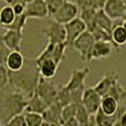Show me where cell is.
<instances>
[{
	"instance_id": "obj_3",
	"label": "cell",
	"mask_w": 126,
	"mask_h": 126,
	"mask_svg": "<svg viewBox=\"0 0 126 126\" xmlns=\"http://www.w3.org/2000/svg\"><path fill=\"white\" fill-rule=\"evenodd\" d=\"M121 88L122 85L120 80V75L115 70H109L105 73L100 81L93 87L102 98L105 96H112L117 101H119L120 98Z\"/></svg>"
},
{
	"instance_id": "obj_35",
	"label": "cell",
	"mask_w": 126,
	"mask_h": 126,
	"mask_svg": "<svg viewBox=\"0 0 126 126\" xmlns=\"http://www.w3.org/2000/svg\"><path fill=\"white\" fill-rule=\"evenodd\" d=\"M12 6V9L15 12L16 16H20L23 15L25 13V11H26V5L24 4H21V3H16V4H13Z\"/></svg>"
},
{
	"instance_id": "obj_14",
	"label": "cell",
	"mask_w": 126,
	"mask_h": 126,
	"mask_svg": "<svg viewBox=\"0 0 126 126\" xmlns=\"http://www.w3.org/2000/svg\"><path fill=\"white\" fill-rule=\"evenodd\" d=\"M116 53L114 45L109 42L96 41L90 54V60L92 59H105L111 57L112 53Z\"/></svg>"
},
{
	"instance_id": "obj_24",
	"label": "cell",
	"mask_w": 126,
	"mask_h": 126,
	"mask_svg": "<svg viewBox=\"0 0 126 126\" xmlns=\"http://www.w3.org/2000/svg\"><path fill=\"white\" fill-rule=\"evenodd\" d=\"M96 10H91V9H83L80 10L79 13V18L84 22L87 26V30L91 31L95 27V18H96Z\"/></svg>"
},
{
	"instance_id": "obj_22",
	"label": "cell",
	"mask_w": 126,
	"mask_h": 126,
	"mask_svg": "<svg viewBox=\"0 0 126 126\" xmlns=\"http://www.w3.org/2000/svg\"><path fill=\"white\" fill-rule=\"evenodd\" d=\"M95 26L100 27L107 33L112 34V30H113V27H114V22L105 14L104 10L102 9V10H99L96 13Z\"/></svg>"
},
{
	"instance_id": "obj_30",
	"label": "cell",
	"mask_w": 126,
	"mask_h": 126,
	"mask_svg": "<svg viewBox=\"0 0 126 126\" xmlns=\"http://www.w3.org/2000/svg\"><path fill=\"white\" fill-rule=\"evenodd\" d=\"M27 21V18L25 14L20 16H16L14 22L11 24L10 26H8L6 28V30H15V31L23 32L24 31V28Z\"/></svg>"
},
{
	"instance_id": "obj_45",
	"label": "cell",
	"mask_w": 126,
	"mask_h": 126,
	"mask_svg": "<svg viewBox=\"0 0 126 126\" xmlns=\"http://www.w3.org/2000/svg\"><path fill=\"white\" fill-rule=\"evenodd\" d=\"M0 126H3V123H2L1 121H0Z\"/></svg>"
},
{
	"instance_id": "obj_33",
	"label": "cell",
	"mask_w": 126,
	"mask_h": 126,
	"mask_svg": "<svg viewBox=\"0 0 126 126\" xmlns=\"http://www.w3.org/2000/svg\"><path fill=\"white\" fill-rule=\"evenodd\" d=\"M45 2H46V5H47L49 17L52 18L53 16L58 12V10L60 9V7L64 3V0H45Z\"/></svg>"
},
{
	"instance_id": "obj_26",
	"label": "cell",
	"mask_w": 126,
	"mask_h": 126,
	"mask_svg": "<svg viewBox=\"0 0 126 126\" xmlns=\"http://www.w3.org/2000/svg\"><path fill=\"white\" fill-rule=\"evenodd\" d=\"M75 3L78 6L79 10L91 9V10L99 11L104 8L105 0H76Z\"/></svg>"
},
{
	"instance_id": "obj_4",
	"label": "cell",
	"mask_w": 126,
	"mask_h": 126,
	"mask_svg": "<svg viewBox=\"0 0 126 126\" xmlns=\"http://www.w3.org/2000/svg\"><path fill=\"white\" fill-rule=\"evenodd\" d=\"M58 88H59V85H57L51 79H45L43 77H41L36 89V93L49 107L55 102H57Z\"/></svg>"
},
{
	"instance_id": "obj_1",
	"label": "cell",
	"mask_w": 126,
	"mask_h": 126,
	"mask_svg": "<svg viewBox=\"0 0 126 126\" xmlns=\"http://www.w3.org/2000/svg\"><path fill=\"white\" fill-rule=\"evenodd\" d=\"M41 77L36 58H26L22 70L16 73L10 72V84L29 99L35 94Z\"/></svg>"
},
{
	"instance_id": "obj_6",
	"label": "cell",
	"mask_w": 126,
	"mask_h": 126,
	"mask_svg": "<svg viewBox=\"0 0 126 126\" xmlns=\"http://www.w3.org/2000/svg\"><path fill=\"white\" fill-rule=\"evenodd\" d=\"M42 33L48 39V42L50 43L60 44L66 42L65 26L53 20L52 18L49 20L47 26L43 28Z\"/></svg>"
},
{
	"instance_id": "obj_9",
	"label": "cell",
	"mask_w": 126,
	"mask_h": 126,
	"mask_svg": "<svg viewBox=\"0 0 126 126\" xmlns=\"http://www.w3.org/2000/svg\"><path fill=\"white\" fill-rule=\"evenodd\" d=\"M65 29H66V42H65V44L67 47L73 48L74 42L84 32L87 31V26L79 17H77L72 22L68 23L67 25H65Z\"/></svg>"
},
{
	"instance_id": "obj_44",
	"label": "cell",
	"mask_w": 126,
	"mask_h": 126,
	"mask_svg": "<svg viewBox=\"0 0 126 126\" xmlns=\"http://www.w3.org/2000/svg\"><path fill=\"white\" fill-rule=\"evenodd\" d=\"M0 1H4V2H6L7 4H9V0H0Z\"/></svg>"
},
{
	"instance_id": "obj_31",
	"label": "cell",
	"mask_w": 126,
	"mask_h": 126,
	"mask_svg": "<svg viewBox=\"0 0 126 126\" xmlns=\"http://www.w3.org/2000/svg\"><path fill=\"white\" fill-rule=\"evenodd\" d=\"M10 72L6 66H0V91L10 86Z\"/></svg>"
},
{
	"instance_id": "obj_10",
	"label": "cell",
	"mask_w": 126,
	"mask_h": 126,
	"mask_svg": "<svg viewBox=\"0 0 126 126\" xmlns=\"http://www.w3.org/2000/svg\"><path fill=\"white\" fill-rule=\"evenodd\" d=\"M103 10L111 20L122 21L125 16V0H105Z\"/></svg>"
},
{
	"instance_id": "obj_43",
	"label": "cell",
	"mask_w": 126,
	"mask_h": 126,
	"mask_svg": "<svg viewBox=\"0 0 126 126\" xmlns=\"http://www.w3.org/2000/svg\"><path fill=\"white\" fill-rule=\"evenodd\" d=\"M123 20H126V0H125V16H124V19ZM122 20V21H123Z\"/></svg>"
},
{
	"instance_id": "obj_23",
	"label": "cell",
	"mask_w": 126,
	"mask_h": 126,
	"mask_svg": "<svg viewBox=\"0 0 126 126\" xmlns=\"http://www.w3.org/2000/svg\"><path fill=\"white\" fill-rule=\"evenodd\" d=\"M119 103L114 97L112 96H105L102 98L100 109L105 114L109 116H115L118 112Z\"/></svg>"
},
{
	"instance_id": "obj_5",
	"label": "cell",
	"mask_w": 126,
	"mask_h": 126,
	"mask_svg": "<svg viewBox=\"0 0 126 126\" xmlns=\"http://www.w3.org/2000/svg\"><path fill=\"white\" fill-rule=\"evenodd\" d=\"M66 44L65 43H60V44H54L47 42L42 52L36 58V62H41L44 59H53L58 65L62 62L66 58Z\"/></svg>"
},
{
	"instance_id": "obj_32",
	"label": "cell",
	"mask_w": 126,
	"mask_h": 126,
	"mask_svg": "<svg viewBox=\"0 0 126 126\" xmlns=\"http://www.w3.org/2000/svg\"><path fill=\"white\" fill-rule=\"evenodd\" d=\"M10 48L6 45L3 40V35H0V66H5L7 58L11 54Z\"/></svg>"
},
{
	"instance_id": "obj_11",
	"label": "cell",
	"mask_w": 126,
	"mask_h": 126,
	"mask_svg": "<svg viewBox=\"0 0 126 126\" xmlns=\"http://www.w3.org/2000/svg\"><path fill=\"white\" fill-rule=\"evenodd\" d=\"M102 97L100 94L93 89V87L86 89L83 98H82V105L88 110L90 115H95L97 111L100 109Z\"/></svg>"
},
{
	"instance_id": "obj_41",
	"label": "cell",
	"mask_w": 126,
	"mask_h": 126,
	"mask_svg": "<svg viewBox=\"0 0 126 126\" xmlns=\"http://www.w3.org/2000/svg\"><path fill=\"white\" fill-rule=\"evenodd\" d=\"M122 26H124V28L126 29V20H123V21H122Z\"/></svg>"
},
{
	"instance_id": "obj_15",
	"label": "cell",
	"mask_w": 126,
	"mask_h": 126,
	"mask_svg": "<svg viewBox=\"0 0 126 126\" xmlns=\"http://www.w3.org/2000/svg\"><path fill=\"white\" fill-rule=\"evenodd\" d=\"M62 105H60L58 101L55 102L42 114L44 121L61 125L62 124Z\"/></svg>"
},
{
	"instance_id": "obj_25",
	"label": "cell",
	"mask_w": 126,
	"mask_h": 126,
	"mask_svg": "<svg viewBox=\"0 0 126 126\" xmlns=\"http://www.w3.org/2000/svg\"><path fill=\"white\" fill-rule=\"evenodd\" d=\"M94 121L96 126H115L117 122V116L106 115L99 109L94 115Z\"/></svg>"
},
{
	"instance_id": "obj_8",
	"label": "cell",
	"mask_w": 126,
	"mask_h": 126,
	"mask_svg": "<svg viewBox=\"0 0 126 126\" xmlns=\"http://www.w3.org/2000/svg\"><path fill=\"white\" fill-rule=\"evenodd\" d=\"M80 10L76 3L68 2L64 0V3L60 7V9L58 11V12L52 17L53 20L58 22L61 25H67L68 23L72 22L75 18L79 17Z\"/></svg>"
},
{
	"instance_id": "obj_38",
	"label": "cell",
	"mask_w": 126,
	"mask_h": 126,
	"mask_svg": "<svg viewBox=\"0 0 126 126\" xmlns=\"http://www.w3.org/2000/svg\"><path fill=\"white\" fill-rule=\"evenodd\" d=\"M31 1H33V0H9V4L10 5H13V4H16V3H21V4L26 5L29 2H31Z\"/></svg>"
},
{
	"instance_id": "obj_13",
	"label": "cell",
	"mask_w": 126,
	"mask_h": 126,
	"mask_svg": "<svg viewBox=\"0 0 126 126\" xmlns=\"http://www.w3.org/2000/svg\"><path fill=\"white\" fill-rule=\"evenodd\" d=\"M89 73H90V68L88 66L81 69H74L71 74L69 81L64 85L65 88L70 91H74L79 89H84L85 81Z\"/></svg>"
},
{
	"instance_id": "obj_34",
	"label": "cell",
	"mask_w": 126,
	"mask_h": 126,
	"mask_svg": "<svg viewBox=\"0 0 126 126\" xmlns=\"http://www.w3.org/2000/svg\"><path fill=\"white\" fill-rule=\"evenodd\" d=\"M3 126H27L24 114L13 117L9 121L3 124Z\"/></svg>"
},
{
	"instance_id": "obj_19",
	"label": "cell",
	"mask_w": 126,
	"mask_h": 126,
	"mask_svg": "<svg viewBox=\"0 0 126 126\" xmlns=\"http://www.w3.org/2000/svg\"><path fill=\"white\" fill-rule=\"evenodd\" d=\"M111 38H112V43L115 47L116 53L120 52L121 46L123 45L126 46V29L122 26V22L120 25L114 26Z\"/></svg>"
},
{
	"instance_id": "obj_2",
	"label": "cell",
	"mask_w": 126,
	"mask_h": 126,
	"mask_svg": "<svg viewBox=\"0 0 126 126\" xmlns=\"http://www.w3.org/2000/svg\"><path fill=\"white\" fill-rule=\"evenodd\" d=\"M28 99L11 85L0 91V121L4 124L13 117L24 114Z\"/></svg>"
},
{
	"instance_id": "obj_12",
	"label": "cell",
	"mask_w": 126,
	"mask_h": 126,
	"mask_svg": "<svg viewBox=\"0 0 126 126\" xmlns=\"http://www.w3.org/2000/svg\"><path fill=\"white\" fill-rule=\"evenodd\" d=\"M25 15L27 19H43L49 16L45 0H33L26 5Z\"/></svg>"
},
{
	"instance_id": "obj_7",
	"label": "cell",
	"mask_w": 126,
	"mask_h": 126,
	"mask_svg": "<svg viewBox=\"0 0 126 126\" xmlns=\"http://www.w3.org/2000/svg\"><path fill=\"white\" fill-rule=\"evenodd\" d=\"M95 42L96 40L92 33L87 30L74 42L73 48L79 53L83 61H90V54Z\"/></svg>"
},
{
	"instance_id": "obj_29",
	"label": "cell",
	"mask_w": 126,
	"mask_h": 126,
	"mask_svg": "<svg viewBox=\"0 0 126 126\" xmlns=\"http://www.w3.org/2000/svg\"><path fill=\"white\" fill-rule=\"evenodd\" d=\"M78 105L77 104H70V105H66L65 107H63L62 109V123L65 121H69V120H72L75 118L76 115V112H77V108H78Z\"/></svg>"
},
{
	"instance_id": "obj_42",
	"label": "cell",
	"mask_w": 126,
	"mask_h": 126,
	"mask_svg": "<svg viewBox=\"0 0 126 126\" xmlns=\"http://www.w3.org/2000/svg\"><path fill=\"white\" fill-rule=\"evenodd\" d=\"M65 1H68V2H73V3H75L76 0H65Z\"/></svg>"
},
{
	"instance_id": "obj_37",
	"label": "cell",
	"mask_w": 126,
	"mask_h": 126,
	"mask_svg": "<svg viewBox=\"0 0 126 126\" xmlns=\"http://www.w3.org/2000/svg\"><path fill=\"white\" fill-rule=\"evenodd\" d=\"M60 126H79V124L78 122H77V121L75 120V118H74L72 120H69V121L63 122Z\"/></svg>"
},
{
	"instance_id": "obj_21",
	"label": "cell",
	"mask_w": 126,
	"mask_h": 126,
	"mask_svg": "<svg viewBox=\"0 0 126 126\" xmlns=\"http://www.w3.org/2000/svg\"><path fill=\"white\" fill-rule=\"evenodd\" d=\"M47 108L48 106L46 105V104L35 92V94L33 95L31 98L28 99L25 112H33V113H38V114H42V115Z\"/></svg>"
},
{
	"instance_id": "obj_36",
	"label": "cell",
	"mask_w": 126,
	"mask_h": 126,
	"mask_svg": "<svg viewBox=\"0 0 126 126\" xmlns=\"http://www.w3.org/2000/svg\"><path fill=\"white\" fill-rule=\"evenodd\" d=\"M115 126H126V111L117 118V122Z\"/></svg>"
},
{
	"instance_id": "obj_20",
	"label": "cell",
	"mask_w": 126,
	"mask_h": 126,
	"mask_svg": "<svg viewBox=\"0 0 126 126\" xmlns=\"http://www.w3.org/2000/svg\"><path fill=\"white\" fill-rule=\"evenodd\" d=\"M16 14L12 6L10 4H6L0 8V26L2 28H7L14 22Z\"/></svg>"
},
{
	"instance_id": "obj_27",
	"label": "cell",
	"mask_w": 126,
	"mask_h": 126,
	"mask_svg": "<svg viewBox=\"0 0 126 126\" xmlns=\"http://www.w3.org/2000/svg\"><path fill=\"white\" fill-rule=\"evenodd\" d=\"M91 116L93 115H90L82 104L78 105L77 112H76V115H75V120L77 121L79 126H83L89 123V121L91 120Z\"/></svg>"
},
{
	"instance_id": "obj_18",
	"label": "cell",
	"mask_w": 126,
	"mask_h": 126,
	"mask_svg": "<svg viewBox=\"0 0 126 126\" xmlns=\"http://www.w3.org/2000/svg\"><path fill=\"white\" fill-rule=\"evenodd\" d=\"M37 65L41 76L45 79H52L57 74V71L59 66L55 60L50 59V58L44 59L41 62H38Z\"/></svg>"
},
{
	"instance_id": "obj_17",
	"label": "cell",
	"mask_w": 126,
	"mask_h": 126,
	"mask_svg": "<svg viewBox=\"0 0 126 126\" xmlns=\"http://www.w3.org/2000/svg\"><path fill=\"white\" fill-rule=\"evenodd\" d=\"M25 62L26 58H24L21 51H11L7 58L5 66L9 70V72L16 73L23 69Z\"/></svg>"
},
{
	"instance_id": "obj_40",
	"label": "cell",
	"mask_w": 126,
	"mask_h": 126,
	"mask_svg": "<svg viewBox=\"0 0 126 126\" xmlns=\"http://www.w3.org/2000/svg\"><path fill=\"white\" fill-rule=\"evenodd\" d=\"M42 126H60V125H58V124H54V123H50V122H46V121H44V122L42 123Z\"/></svg>"
},
{
	"instance_id": "obj_28",
	"label": "cell",
	"mask_w": 126,
	"mask_h": 126,
	"mask_svg": "<svg viewBox=\"0 0 126 126\" xmlns=\"http://www.w3.org/2000/svg\"><path fill=\"white\" fill-rule=\"evenodd\" d=\"M24 116L27 126H42V123L44 122L42 114L33 113V112H25Z\"/></svg>"
},
{
	"instance_id": "obj_39",
	"label": "cell",
	"mask_w": 126,
	"mask_h": 126,
	"mask_svg": "<svg viewBox=\"0 0 126 126\" xmlns=\"http://www.w3.org/2000/svg\"><path fill=\"white\" fill-rule=\"evenodd\" d=\"M83 126H96V124H95V121H94V115L91 116V120H90V121H89V123L86 124V125H83Z\"/></svg>"
},
{
	"instance_id": "obj_16",
	"label": "cell",
	"mask_w": 126,
	"mask_h": 126,
	"mask_svg": "<svg viewBox=\"0 0 126 126\" xmlns=\"http://www.w3.org/2000/svg\"><path fill=\"white\" fill-rule=\"evenodd\" d=\"M3 40L11 51H21L23 32L6 30V32L3 34Z\"/></svg>"
}]
</instances>
